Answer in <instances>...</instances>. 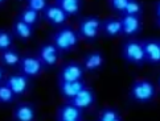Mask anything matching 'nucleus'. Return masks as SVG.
I'll list each match as a JSON object with an SVG mask.
<instances>
[{
    "label": "nucleus",
    "mask_w": 160,
    "mask_h": 121,
    "mask_svg": "<svg viewBox=\"0 0 160 121\" xmlns=\"http://www.w3.org/2000/svg\"><path fill=\"white\" fill-rule=\"evenodd\" d=\"M155 15H156V19L160 20V2H158L155 5Z\"/></svg>",
    "instance_id": "cd10ccee"
},
{
    "label": "nucleus",
    "mask_w": 160,
    "mask_h": 121,
    "mask_svg": "<svg viewBox=\"0 0 160 121\" xmlns=\"http://www.w3.org/2000/svg\"><path fill=\"white\" fill-rule=\"evenodd\" d=\"M159 86H160V78H159Z\"/></svg>",
    "instance_id": "c756f323"
},
{
    "label": "nucleus",
    "mask_w": 160,
    "mask_h": 121,
    "mask_svg": "<svg viewBox=\"0 0 160 121\" xmlns=\"http://www.w3.org/2000/svg\"><path fill=\"white\" fill-rule=\"evenodd\" d=\"M82 120V109L77 108L76 105L66 103L61 105L57 112V121H78Z\"/></svg>",
    "instance_id": "ddd939ff"
},
{
    "label": "nucleus",
    "mask_w": 160,
    "mask_h": 121,
    "mask_svg": "<svg viewBox=\"0 0 160 121\" xmlns=\"http://www.w3.org/2000/svg\"><path fill=\"white\" fill-rule=\"evenodd\" d=\"M37 57L40 61L42 62V65L45 67H52L58 62V57H60V50L56 48L54 44H42L38 49V54Z\"/></svg>",
    "instance_id": "0eeeda50"
},
{
    "label": "nucleus",
    "mask_w": 160,
    "mask_h": 121,
    "mask_svg": "<svg viewBox=\"0 0 160 121\" xmlns=\"http://www.w3.org/2000/svg\"><path fill=\"white\" fill-rule=\"evenodd\" d=\"M15 97V92L3 80L2 84H0V101H2V104H11V103H13Z\"/></svg>",
    "instance_id": "4be33fe9"
},
{
    "label": "nucleus",
    "mask_w": 160,
    "mask_h": 121,
    "mask_svg": "<svg viewBox=\"0 0 160 121\" xmlns=\"http://www.w3.org/2000/svg\"><path fill=\"white\" fill-rule=\"evenodd\" d=\"M18 19H20L21 21H24V22H27V24H29V25L33 26V25H36L37 22H38V20H40V13L27 7V8H24V9H22L21 12L19 13Z\"/></svg>",
    "instance_id": "412c9836"
},
{
    "label": "nucleus",
    "mask_w": 160,
    "mask_h": 121,
    "mask_svg": "<svg viewBox=\"0 0 160 121\" xmlns=\"http://www.w3.org/2000/svg\"><path fill=\"white\" fill-rule=\"evenodd\" d=\"M122 57L124 61H127L134 65H143L146 63V53L143 48V42L138 40H128L122 45Z\"/></svg>",
    "instance_id": "7ed1b4c3"
},
{
    "label": "nucleus",
    "mask_w": 160,
    "mask_h": 121,
    "mask_svg": "<svg viewBox=\"0 0 160 121\" xmlns=\"http://www.w3.org/2000/svg\"><path fill=\"white\" fill-rule=\"evenodd\" d=\"M86 88L83 80H77V82H62L58 80V90L62 97H65L68 101L74 99L79 92Z\"/></svg>",
    "instance_id": "9d476101"
},
{
    "label": "nucleus",
    "mask_w": 160,
    "mask_h": 121,
    "mask_svg": "<svg viewBox=\"0 0 160 121\" xmlns=\"http://www.w3.org/2000/svg\"><path fill=\"white\" fill-rule=\"evenodd\" d=\"M21 55L16 49L11 48L5 51H2V65L3 67H16L20 65Z\"/></svg>",
    "instance_id": "6ab92c4d"
},
{
    "label": "nucleus",
    "mask_w": 160,
    "mask_h": 121,
    "mask_svg": "<svg viewBox=\"0 0 160 121\" xmlns=\"http://www.w3.org/2000/svg\"><path fill=\"white\" fill-rule=\"evenodd\" d=\"M4 82L9 86L11 90L15 92L16 96L24 95L28 91V87H29V78L21 72L11 74V75L7 77V79H5Z\"/></svg>",
    "instance_id": "1a4fd4ad"
},
{
    "label": "nucleus",
    "mask_w": 160,
    "mask_h": 121,
    "mask_svg": "<svg viewBox=\"0 0 160 121\" xmlns=\"http://www.w3.org/2000/svg\"><path fill=\"white\" fill-rule=\"evenodd\" d=\"M143 12V7L142 3L138 2V0H128V5L126 11L122 15H130V16H140ZM121 15V16H122Z\"/></svg>",
    "instance_id": "393cba45"
},
{
    "label": "nucleus",
    "mask_w": 160,
    "mask_h": 121,
    "mask_svg": "<svg viewBox=\"0 0 160 121\" xmlns=\"http://www.w3.org/2000/svg\"><path fill=\"white\" fill-rule=\"evenodd\" d=\"M27 7L40 13V12H44V11L49 7V3L45 2V0H28Z\"/></svg>",
    "instance_id": "a878e982"
},
{
    "label": "nucleus",
    "mask_w": 160,
    "mask_h": 121,
    "mask_svg": "<svg viewBox=\"0 0 160 121\" xmlns=\"http://www.w3.org/2000/svg\"><path fill=\"white\" fill-rule=\"evenodd\" d=\"M122 24V34L126 37L136 36L142 30V17L140 16H130L122 15L119 17Z\"/></svg>",
    "instance_id": "6e6552de"
},
{
    "label": "nucleus",
    "mask_w": 160,
    "mask_h": 121,
    "mask_svg": "<svg viewBox=\"0 0 160 121\" xmlns=\"http://www.w3.org/2000/svg\"><path fill=\"white\" fill-rule=\"evenodd\" d=\"M56 4L58 5L68 16L78 15L79 11H81V7H82V2H79V0H58Z\"/></svg>",
    "instance_id": "aec40b11"
},
{
    "label": "nucleus",
    "mask_w": 160,
    "mask_h": 121,
    "mask_svg": "<svg viewBox=\"0 0 160 121\" xmlns=\"http://www.w3.org/2000/svg\"><path fill=\"white\" fill-rule=\"evenodd\" d=\"M98 121H122L121 114L114 108H105L99 113Z\"/></svg>",
    "instance_id": "5701e85b"
},
{
    "label": "nucleus",
    "mask_w": 160,
    "mask_h": 121,
    "mask_svg": "<svg viewBox=\"0 0 160 121\" xmlns=\"http://www.w3.org/2000/svg\"><path fill=\"white\" fill-rule=\"evenodd\" d=\"M142 42H143V48H144V53H146V62L152 63V65H159L160 63V41L159 40L148 38Z\"/></svg>",
    "instance_id": "f8f14e48"
},
{
    "label": "nucleus",
    "mask_w": 160,
    "mask_h": 121,
    "mask_svg": "<svg viewBox=\"0 0 160 121\" xmlns=\"http://www.w3.org/2000/svg\"><path fill=\"white\" fill-rule=\"evenodd\" d=\"M79 34L72 26H62L53 36V44L61 53H68L73 50L79 42Z\"/></svg>",
    "instance_id": "f257e3e1"
},
{
    "label": "nucleus",
    "mask_w": 160,
    "mask_h": 121,
    "mask_svg": "<svg viewBox=\"0 0 160 121\" xmlns=\"http://www.w3.org/2000/svg\"><path fill=\"white\" fill-rule=\"evenodd\" d=\"M102 21L97 16H88L82 19L78 26V34L82 40L88 42H93L99 36V32L102 30Z\"/></svg>",
    "instance_id": "20e7f679"
},
{
    "label": "nucleus",
    "mask_w": 160,
    "mask_h": 121,
    "mask_svg": "<svg viewBox=\"0 0 160 121\" xmlns=\"http://www.w3.org/2000/svg\"><path fill=\"white\" fill-rule=\"evenodd\" d=\"M68 103L76 105L79 109H86V108H90L95 103V94H94V91L91 88L86 87L83 91L79 92L74 99H72L70 101H68Z\"/></svg>",
    "instance_id": "2eb2a0df"
},
{
    "label": "nucleus",
    "mask_w": 160,
    "mask_h": 121,
    "mask_svg": "<svg viewBox=\"0 0 160 121\" xmlns=\"http://www.w3.org/2000/svg\"><path fill=\"white\" fill-rule=\"evenodd\" d=\"M12 44H13V34L5 29L0 30V50L5 51L11 49L12 48Z\"/></svg>",
    "instance_id": "b1692460"
},
{
    "label": "nucleus",
    "mask_w": 160,
    "mask_h": 121,
    "mask_svg": "<svg viewBox=\"0 0 160 121\" xmlns=\"http://www.w3.org/2000/svg\"><path fill=\"white\" fill-rule=\"evenodd\" d=\"M158 24H159V25H160V20H158Z\"/></svg>",
    "instance_id": "c85d7f7f"
},
{
    "label": "nucleus",
    "mask_w": 160,
    "mask_h": 121,
    "mask_svg": "<svg viewBox=\"0 0 160 121\" xmlns=\"http://www.w3.org/2000/svg\"><path fill=\"white\" fill-rule=\"evenodd\" d=\"M78 121H82V120H78Z\"/></svg>",
    "instance_id": "7c9ffc66"
},
{
    "label": "nucleus",
    "mask_w": 160,
    "mask_h": 121,
    "mask_svg": "<svg viewBox=\"0 0 160 121\" xmlns=\"http://www.w3.org/2000/svg\"><path fill=\"white\" fill-rule=\"evenodd\" d=\"M103 63H105V55L101 51H90V53L85 55L82 66L85 68V71L94 72V71H98L103 66Z\"/></svg>",
    "instance_id": "4468645a"
},
{
    "label": "nucleus",
    "mask_w": 160,
    "mask_h": 121,
    "mask_svg": "<svg viewBox=\"0 0 160 121\" xmlns=\"http://www.w3.org/2000/svg\"><path fill=\"white\" fill-rule=\"evenodd\" d=\"M108 5H110V8L112 11H115V12L122 15L126 11V8H127L128 0H110V2H108Z\"/></svg>",
    "instance_id": "bb28decb"
},
{
    "label": "nucleus",
    "mask_w": 160,
    "mask_h": 121,
    "mask_svg": "<svg viewBox=\"0 0 160 121\" xmlns=\"http://www.w3.org/2000/svg\"><path fill=\"white\" fill-rule=\"evenodd\" d=\"M44 65L40 61L37 55H22L20 65H19V70L21 74H24L28 78H35L38 77L40 74L44 70Z\"/></svg>",
    "instance_id": "39448f33"
},
{
    "label": "nucleus",
    "mask_w": 160,
    "mask_h": 121,
    "mask_svg": "<svg viewBox=\"0 0 160 121\" xmlns=\"http://www.w3.org/2000/svg\"><path fill=\"white\" fill-rule=\"evenodd\" d=\"M13 34L21 41H28L33 36V26L20 19H16L13 22Z\"/></svg>",
    "instance_id": "f3484780"
},
{
    "label": "nucleus",
    "mask_w": 160,
    "mask_h": 121,
    "mask_svg": "<svg viewBox=\"0 0 160 121\" xmlns=\"http://www.w3.org/2000/svg\"><path fill=\"white\" fill-rule=\"evenodd\" d=\"M102 32L106 37H117L119 34H122V24L119 19H114V17H110V19H106L103 22H102Z\"/></svg>",
    "instance_id": "a211bd4d"
},
{
    "label": "nucleus",
    "mask_w": 160,
    "mask_h": 121,
    "mask_svg": "<svg viewBox=\"0 0 160 121\" xmlns=\"http://www.w3.org/2000/svg\"><path fill=\"white\" fill-rule=\"evenodd\" d=\"M42 17L47 20L49 24L56 25V26H60V25H64L66 20H68V16L64 11H62L58 5L54 4V5H49L42 12Z\"/></svg>",
    "instance_id": "9b49d317"
},
{
    "label": "nucleus",
    "mask_w": 160,
    "mask_h": 121,
    "mask_svg": "<svg viewBox=\"0 0 160 121\" xmlns=\"http://www.w3.org/2000/svg\"><path fill=\"white\" fill-rule=\"evenodd\" d=\"M130 96L138 103H150L156 96V87L148 79H138L131 84Z\"/></svg>",
    "instance_id": "f03ea898"
},
{
    "label": "nucleus",
    "mask_w": 160,
    "mask_h": 121,
    "mask_svg": "<svg viewBox=\"0 0 160 121\" xmlns=\"http://www.w3.org/2000/svg\"><path fill=\"white\" fill-rule=\"evenodd\" d=\"M85 75V68L78 62H68L61 67L58 79L62 82H77L82 80Z\"/></svg>",
    "instance_id": "423d86ee"
},
{
    "label": "nucleus",
    "mask_w": 160,
    "mask_h": 121,
    "mask_svg": "<svg viewBox=\"0 0 160 121\" xmlns=\"http://www.w3.org/2000/svg\"><path fill=\"white\" fill-rule=\"evenodd\" d=\"M36 117V109L31 103H20L13 111L15 121H33Z\"/></svg>",
    "instance_id": "dca6fc26"
}]
</instances>
